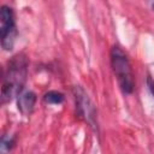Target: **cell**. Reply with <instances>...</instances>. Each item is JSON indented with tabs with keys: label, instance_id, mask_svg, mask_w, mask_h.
<instances>
[{
	"label": "cell",
	"instance_id": "obj_1",
	"mask_svg": "<svg viewBox=\"0 0 154 154\" xmlns=\"http://www.w3.org/2000/svg\"><path fill=\"white\" fill-rule=\"evenodd\" d=\"M28 76V59L24 54L19 53L12 57L5 67L1 88L2 103L18 97L22 94L24 83Z\"/></svg>",
	"mask_w": 154,
	"mask_h": 154
},
{
	"label": "cell",
	"instance_id": "obj_6",
	"mask_svg": "<svg viewBox=\"0 0 154 154\" xmlns=\"http://www.w3.org/2000/svg\"><path fill=\"white\" fill-rule=\"evenodd\" d=\"M64 99H65L64 94L55 90H51L43 95V101L48 105H59L64 101Z\"/></svg>",
	"mask_w": 154,
	"mask_h": 154
},
{
	"label": "cell",
	"instance_id": "obj_7",
	"mask_svg": "<svg viewBox=\"0 0 154 154\" xmlns=\"http://www.w3.org/2000/svg\"><path fill=\"white\" fill-rule=\"evenodd\" d=\"M13 143H14V140H13V138H8V141H6V140L4 138V140H2V149L10 150V149L13 147Z\"/></svg>",
	"mask_w": 154,
	"mask_h": 154
},
{
	"label": "cell",
	"instance_id": "obj_5",
	"mask_svg": "<svg viewBox=\"0 0 154 154\" xmlns=\"http://www.w3.org/2000/svg\"><path fill=\"white\" fill-rule=\"evenodd\" d=\"M35 103H36V94L31 90L24 91L19 94V96L17 97V107L23 116H29L34 111Z\"/></svg>",
	"mask_w": 154,
	"mask_h": 154
},
{
	"label": "cell",
	"instance_id": "obj_4",
	"mask_svg": "<svg viewBox=\"0 0 154 154\" xmlns=\"http://www.w3.org/2000/svg\"><path fill=\"white\" fill-rule=\"evenodd\" d=\"M73 95H75V102H76V109L79 118H82L84 122H87L91 128H97L96 122V108L88 96V94L84 91V89L79 85H76L73 88Z\"/></svg>",
	"mask_w": 154,
	"mask_h": 154
},
{
	"label": "cell",
	"instance_id": "obj_2",
	"mask_svg": "<svg viewBox=\"0 0 154 154\" xmlns=\"http://www.w3.org/2000/svg\"><path fill=\"white\" fill-rule=\"evenodd\" d=\"M111 65L122 91L131 94L135 87L134 73L126 53L119 46H114L111 51Z\"/></svg>",
	"mask_w": 154,
	"mask_h": 154
},
{
	"label": "cell",
	"instance_id": "obj_9",
	"mask_svg": "<svg viewBox=\"0 0 154 154\" xmlns=\"http://www.w3.org/2000/svg\"><path fill=\"white\" fill-rule=\"evenodd\" d=\"M152 8H153V10H154V2H153V5H152Z\"/></svg>",
	"mask_w": 154,
	"mask_h": 154
},
{
	"label": "cell",
	"instance_id": "obj_3",
	"mask_svg": "<svg viewBox=\"0 0 154 154\" xmlns=\"http://www.w3.org/2000/svg\"><path fill=\"white\" fill-rule=\"evenodd\" d=\"M0 32H1V46L5 51H11L16 40V22L13 10L6 5L1 6L0 10Z\"/></svg>",
	"mask_w": 154,
	"mask_h": 154
},
{
	"label": "cell",
	"instance_id": "obj_8",
	"mask_svg": "<svg viewBox=\"0 0 154 154\" xmlns=\"http://www.w3.org/2000/svg\"><path fill=\"white\" fill-rule=\"evenodd\" d=\"M147 85H148V89H149L150 94H152L153 97H154V79H153L150 76L147 77Z\"/></svg>",
	"mask_w": 154,
	"mask_h": 154
}]
</instances>
